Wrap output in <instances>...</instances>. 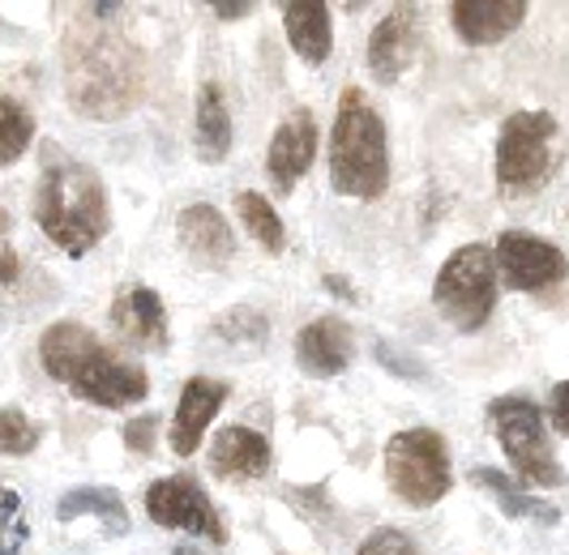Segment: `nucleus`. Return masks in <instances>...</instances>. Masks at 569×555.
Returning <instances> with one entry per match:
<instances>
[{
    "label": "nucleus",
    "instance_id": "1",
    "mask_svg": "<svg viewBox=\"0 0 569 555\" xmlns=\"http://www.w3.org/2000/svg\"><path fill=\"white\" fill-rule=\"evenodd\" d=\"M64 94L86 120H120L146 99V56L133 39L90 18L64 39Z\"/></svg>",
    "mask_w": 569,
    "mask_h": 555
},
{
    "label": "nucleus",
    "instance_id": "2",
    "mask_svg": "<svg viewBox=\"0 0 569 555\" xmlns=\"http://www.w3.org/2000/svg\"><path fill=\"white\" fill-rule=\"evenodd\" d=\"M39 363L73 397H82L90 406H103V411L138 406L150 393V376H146L142 363L116 360L112 346L78 321H57V325L43 330Z\"/></svg>",
    "mask_w": 569,
    "mask_h": 555
},
{
    "label": "nucleus",
    "instance_id": "3",
    "mask_svg": "<svg viewBox=\"0 0 569 555\" xmlns=\"http://www.w3.org/2000/svg\"><path fill=\"white\" fill-rule=\"evenodd\" d=\"M34 222L64 256H86L108 226V193L99 171L73 154H64L57 141L43 145L39 163V193H34Z\"/></svg>",
    "mask_w": 569,
    "mask_h": 555
},
{
    "label": "nucleus",
    "instance_id": "4",
    "mask_svg": "<svg viewBox=\"0 0 569 555\" xmlns=\"http://www.w3.org/2000/svg\"><path fill=\"white\" fill-rule=\"evenodd\" d=\"M330 184L339 196L377 201L390 189V133L365 90L347 85L330 129Z\"/></svg>",
    "mask_w": 569,
    "mask_h": 555
},
{
    "label": "nucleus",
    "instance_id": "5",
    "mask_svg": "<svg viewBox=\"0 0 569 555\" xmlns=\"http://www.w3.org/2000/svg\"><path fill=\"white\" fill-rule=\"evenodd\" d=\"M557 138H561V124H557L552 111H513V115H506L497 145H492L497 193L510 196V201L540 193L557 171Z\"/></svg>",
    "mask_w": 569,
    "mask_h": 555
},
{
    "label": "nucleus",
    "instance_id": "6",
    "mask_svg": "<svg viewBox=\"0 0 569 555\" xmlns=\"http://www.w3.org/2000/svg\"><path fill=\"white\" fill-rule=\"evenodd\" d=\"M497 261L488 244H462L432 278V304L458 333H480L497 312Z\"/></svg>",
    "mask_w": 569,
    "mask_h": 555
},
{
    "label": "nucleus",
    "instance_id": "7",
    "mask_svg": "<svg viewBox=\"0 0 569 555\" xmlns=\"http://www.w3.org/2000/svg\"><path fill=\"white\" fill-rule=\"evenodd\" d=\"M485 415L501 448H506V457H510L513 474L527 487H561L566 483V471H561L552 441H548V418L531 397H518V393L492 397Z\"/></svg>",
    "mask_w": 569,
    "mask_h": 555
},
{
    "label": "nucleus",
    "instance_id": "8",
    "mask_svg": "<svg viewBox=\"0 0 569 555\" xmlns=\"http://www.w3.org/2000/svg\"><path fill=\"white\" fill-rule=\"evenodd\" d=\"M386 478L390 492L411 508H432L450 496V444L432 427H407L386 441Z\"/></svg>",
    "mask_w": 569,
    "mask_h": 555
},
{
    "label": "nucleus",
    "instance_id": "9",
    "mask_svg": "<svg viewBox=\"0 0 569 555\" xmlns=\"http://www.w3.org/2000/svg\"><path fill=\"white\" fill-rule=\"evenodd\" d=\"M146 517L163 529H184L193 538H206L214 547L228 543V526L219 517V508L210 504L206 487H201L193 474H168V478H154L146 487Z\"/></svg>",
    "mask_w": 569,
    "mask_h": 555
},
{
    "label": "nucleus",
    "instance_id": "10",
    "mask_svg": "<svg viewBox=\"0 0 569 555\" xmlns=\"http://www.w3.org/2000/svg\"><path fill=\"white\" fill-rule=\"evenodd\" d=\"M492 261H497V274L506 278V286L522 291V295H540L548 286H561L569 274L566 252L552 240H543L536 231H518V226L497 235Z\"/></svg>",
    "mask_w": 569,
    "mask_h": 555
},
{
    "label": "nucleus",
    "instance_id": "11",
    "mask_svg": "<svg viewBox=\"0 0 569 555\" xmlns=\"http://www.w3.org/2000/svg\"><path fill=\"white\" fill-rule=\"evenodd\" d=\"M420 52V9L395 4L369 34V69L377 82H399Z\"/></svg>",
    "mask_w": 569,
    "mask_h": 555
},
{
    "label": "nucleus",
    "instance_id": "12",
    "mask_svg": "<svg viewBox=\"0 0 569 555\" xmlns=\"http://www.w3.org/2000/svg\"><path fill=\"white\" fill-rule=\"evenodd\" d=\"M313 163H317V120L309 108H296L274 129V138H270L266 171H270V180H274L279 193H291L300 184V175Z\"/></svg>",
    "mask_w": 569,
    "mask_h": 555
},
{
    "label": "nucleus",
    "instance_id": "13",
    "mask_svg": "<svg viewBox=\"0 0 569 555\" xmlns=\"http://www.w3.org/2000/svg\"><path fill=\"white\" fill-rule=\"evenodd\" d=\"M231 397L228 381H210V376H193L180 389V402H176V418H171L168 444L176 457H193L198 444L206 441V427L210 418L223 411V402Z\"/></svg>",
    "mask_w": 569,
    "mask_h": 555
},
{
    "label": "nucleus",
    "instance_id": "14",
    "mask_svg": "<svg viewBox=\"0 0 569 555\" xmlns=\"http://www.w3.org/2000/svg\"><path fill=\"white\" fill-rule=\"evenodd\" d=\"M356 355V330L342 316H317L296 333V363L305 376H339Z\"/></svg>",
    "mask_w": 569,
    "mask_h": 555
},
{
    "label": "nucleus",
    "instance_id": "15",
    "mask_svg": "<svg viewBox=\"0 0 569 555\" xmlns=\"http://www.w3.org/2000/svg\"><path fill=\"white\" fill-rule=\"evenodd\" d=\"M176 235H180V249L189 252V261L198 270H223V265H231V256H236L231 222L214 205H206V201L180 210Z\"/></svg>",
    "mask_w": 569,
    "mask_h": 555
},
{
    "label": "nucleus",
    "instance_id": "16",
    "mask_svg": "<svg viewBox=\"0 0 569 555\" xmlns=\"http://www.w3.org/2000/svg\"><path fill=\"white\" fill-rule=\"evenodd\" d=\"M531 4L527 0H455L450 4V22L458 39L471 48H492L501 39H510L513 30L527 22Z\"/></svg>",
    "mask_w": 569,
    "mask_h": 555
},
{
    "label": "nucleus",
    "instance_id": "17",
    "mask_svg": "<svg viewBox=\"0 0 569 555\" xmlns=\"http://www.w3.org/2000/svg\"><path fill=\"white\" fill-rule=\"evenodd\" d=\"M112 325L133 346H146V351L168 346V307L159 300V291H150L142 282H129L112 300Z\"/></svg>",
    "mask_w": 569,
    "mask_h": 555
},
{
    "label": "nucleus",
    "instance_id": "18",
    "mask_svg": "<svg viewBox=\"0 0 569 555\" xmlns=\"http://www.w3.org/2000/svg\"><path fill=\"white\" fill-rule=\"evenodd\" d=\"M210 471L228 483H253L270 474V441L253 427H223L210 444Z\"/></svg>",
    "mask_w": 569,
    "mask_h": 555
},
{
    "label": "nucleus",
    "instance_id": "19",
    "mask_svg": "<svg viewBox=\"0 0 569 555\" xmlns=\"http://www.w3.org/2000/svg\"><path fill=\"white\" fill-rule=\"evenodd\" d=\"M231 141H236V129H231V108L228 94L219 82H206L198 90V108H193V145H198L201 163H223L231 154Z\"/></svg>",
    "mask_w": 569,
    "mask_h": 555
},
{
    "label": "nucleus",
    "instance_id": "20",
    "mask_svg": "<svg viewBox=\"0 0 569 555\" xmlns=\"http://www.w3.org/2000/svg\"><path fill=\"white\" fill-rule=\"evenodd\" d=\"M283 30L300 60L309 64H326L335 52V27H330V9L326 4H309V0H283Z\"/></svg>",
    "mask_w": 569,
    "mask_h": 555
},
{
    "label": "nucleus",
    "instance_id": "21",
    "mask_svg": "<svg viewBox=\"0 0 569 555\" xmlns=\"http://www.w3.org/2000/svg\"><path fill=\"white\" fill-rule=\"evenodd\" d=\"M471 483L476 487H485L488 496L497 500V508L513 517V522H540V526H557L561 522V508L557 504H548L540 496H527L522 492V483H513L510 474L492 471V466H476L471 471Z\"/></svg>",
    "mask_w": 569,
    "mask_h": 555
},
{
    "label": "nucleus",
    "instance_id": "22",
    "mask_svg": "<svg viewBox=\"0 0 569 555\" xmlns=\"http://www.w3.org/2000/svg\"><path fill=\"white\" fill-rule=\"evenodd\" d=\"M60 522H78V517H99L112 534H129V508L112 487H73L57 504Z\"/></svg>",
    "mask_w": 569,
    "mask_h": 555
},
{
    "label": "nucleus",
    "instance_id": "23",
    "mask_svg": "<svg viewBox=\"0 0 569 555\" xmlns=\"http://www.w3.org/2000/svg\"><path fill=\"white\" fill-rule=\"evenodd\" d=\"M214 337L228 342L231 351L253 355V351H266V342H270V321H266V312H257V307L236 304L214 316Z\"/></svg>",
    "mask_w": 569,
    "mask_h": 555
},
{
    "label": "nucleus",
    "instance_id": "24",
    "mask_svg": "<svg viewBox=\"0 0 569 555\" xmlns=\"http://www.w3.org/2000/svg\"><path fill=\"white\" fill-rule=\"evenodd\" d=\"M236 214H240V222H244V231H249V235H253L257 244L270 252V256H279V252L287 249L283 219H279V210H274L261 193L236 196Z\"/></svg>",
    "mask_w": 569,
    "mask_h": 555
},
{
    "label": "nucleus",
    "instance_id": "25",
    "mask_svg": "<svg viewBox=\"0 0 569 555\" xmlns=\"http://www.w3.org/2000/svg\"><path fill=\"white\" fill-rule=\"evenodd\" d=\"M34 141V115L13 94H0V167H13Z\"/></svg>",
    "mask_w": 569,
    "mask_h": 555
},
{
    "label": "nucleus",
    "instance_id": "26",
    "mask_svg": "<svg viewBox=\"0 0 569 555\" xmlns=\"http://www.w3.org/2000/svg\"><path fill=\"white\" fill-rule=\"evenodd\" d=\"M39 441H43V427L27 411L0 406V453L4 457H27V453L39 448Z\"/></svg>",
    "mask_w": 569,
    "mask_h": 555
},
{
    "label": "nucleus",
    "instance_id": "27",
    "mask_svg": "<svg viewBox=\"0 0 569 555\" xmlns=\"http://www.w3.org/2000/svg\"><path fill=\"white\" fill-rule=\"evenodd\" d=\"M30 526H27V504L13 487L0 483V555H18L27 547Z\"/></svg>",
    "mask_w": 569,
    "mask_h": 555
},
{
    "label": "nucleus",
    "instance_id": "28",
    "mask_svg": "<svg viewBox=\"0 0 569 555\" xmlns=\"http://www.w3.org/2000/svg\"><path fill=\"white\" fill-rule=\"evenodd\" d=\"M356 555H420V547H416L411 534H402V529H395V526H381V529H372L369 538L356 547Z\"/></svg>",
    "mask_w": 569,
    "mask_h": 555
},
{
    "label": "nucleus",
    "instance_id": "29",
    "mask_svg": "<svg viewBox=\"0 0 569 555\" xmlns=\"http://www.w3.org/2000/svg\"><path fill=\"white\" fill-rule=\"evenodd\" d=\"M154 441H159V415H142L124 423V448L129 453H154Z\"/></svg>",
    "mask_w": 569,
    "mask_h": 555
},
{
    "label": "nucleus",
    "instance_id": "30",
    "mask_svg": "<svg viewBox=\"0 0 569 555\" xmlns=\"http://www.w3.org/2000/svg\"><path fill=\"white\" fill-rule=\"evenodd\" d=\"M377 363L390 367V372H399V376H407V381H420V376H425V363L411 360L407 351L390 346V342H377Z\"/></svg>",
    "mask_w": 569,
    "mask_h": 555
},
{
    "label": "nucleus",
    "instance_id": "31",
    "mask_svg": "<svg viewBox=\"0 0 569 555\" xmlns=\"http://www.w3.org/2000/svg\"><path fill=\"white\" fill-rule=\"evenodd\" d=\"M548 423L561 432V436H569V381H561V385H552V402H548Z\"/></svg>",
    "mask_w": 569,
    "mask_h": 555
},
{
    "label": "nucleus",
    "instance_id": "32",
    "mask_svg": "<svg viewBox=\"0 0 569 555\" xmlns=\"http://www.w3.org/2000/svg\"><path fill=\"white\" fill-rule=\"evenodd\" d=\"M22 274V261H18V252H13V244L9 240H0V286H9L13 278Z\"/></svg>",
    "mask_w": 569,
    "mask_h": 555
},
{
    "label": "nucleus",
    "instance_id": "33",
    "mask_svg": "<svg viewBox=\"0 0 569 555\" xmlns=\"http://www.w3.org/2000/svg\"><path fill=\"white\" fill-rule=\"evenodd\" d=\"M210 13H214V18H223V22H236V18L253 13V4H249V0H214V4H210Z\"/></svg>",
    "mask_w": 569,
    "mask_h": 555
},
{
    "label": "nucleus",
    "instance_id": "34",
    "mask_svg": "<svg viewBox=\"0 0 569 555\" xmlns=\"http://www.w3.org/2000/svg\"><path fill=\"white\" fill-rule=\"evenodd\" d=\"M321 286L330 291V295H339V300H356V291L347 286V278H339V274H326L321 278Z\"/></svg>",
    "mask_w": 569,
    "mask_h": 555
},
{
    "label": "nucleus",
    "instance_id": "35",
    "mask_svg": "<svg viewBox=\"0 0 569 555\" xmlns=\"http://www.w3.org/2000/svg\"><path fill=\"white\" fill-rule=\"evenodd\" d=\"M171 555H206V552H198V547H176Z\"/></svg>",
    "mask_w": 569,
    "mask_h": 555
}]
</instances>
